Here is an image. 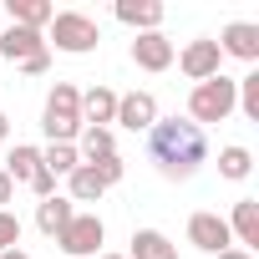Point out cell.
Returning <instances> with one entry per match:
<instances>
[{
	"label": "cell",
	"instance_id": "ac0fdd59",
	"mask_svg": "<svg viewBox=\"0 0 259 259\" xmlns=\"http://www.w3.org/2000/svg\"><path fill=\"white\" fill-rule=\"evenodd\" d=\"M36 173H41V148H31V143H16V148H11V158H6V178L31 188V178H36Z\"/></svg>",
	"mask_w": 259,
	"mask_h": 259
},
{
	"label": "cell",
	"instance_id": "44dd1931",
	"mask_svg": "<svg viewBox=\"0 0 259 259\" xmlns=\"http://www.w3.org/2000/svg\"><path fill=\"white\" fill-rule=\"evenodd\" d=\"M254 173V153L249 148H239V143H229L224 153H219V178H229V183H244Z\"/></svg>",
	"mask_w": 259,
	"mask_h": 259
},
{
	"label": "cell",
	"instance_id": "52a82bcc",
	"mask_svg": "<svg viewBox=\"0 0 259 259\" xmlns=\"http://www.w3.org/2000/svg\"><path fill=\"white\" fill-rule=\"evenodd\" d=\"M188 244L203 249V254H224V249H234V234H229V224H224L219 213L198 208V213L188 219Z\"/></svg>",
	"mask_w": 259,
	"mask_h": 259
},
{
	"label": "cell",
	"instance_id": "9a60e30c",
	"mask_svg": "<svg viewBox=\"0 0 259 259\" xmlns=\"http://www.w3.org/2000/svg\"><path fill=\"white\" fill-rule=\"evenodd\" d=\"M133 249H127V259H178V244L163 234V229H133V239H127Z\"/></svg>",
	"mask_w": 259,
	"mask_h": 259
},
{
	"label": "cell",
	"instance_id": "e0dca14e",
	"mask_svg": "<svg viewBox=\"0 0 259 259\" xmlns=\"http://www.w3.org/2000/svg\"><path fill=\"white\" fill-rule=\"evenodd\" d=\"M6 11H11V26H26V31H46L56 16L51 0H6Z\"/></svg>",
	"mask_w": 259,
	"mask_h": 259
},
{
	"label": "cell",
	"instance_id": "ffe728a7",
	"mask_svg": "<svg viewBox=\"0 0 259 259\" xmlns=\"http://www.w3.org/2000/svg\"><path fill=\"white\" fill-rule=\"evenodd\" d=\"M66 188H71V193H66V198H71V203H97V198H102V193H107V183H102V178H97V173H92V168H87V163H81V168H71V173H66Z\"/></svg>",
	"mask_w": 259,
	"mask_h": 259
},
{
	"label": "cell",
	"instance_id": "5bb4252c",
	"mask_svg": "<svg viewBox=\"0 0 259 259\" xmlns=\"http://www.w3.org/2000/svg\"><path fill=\"white\" fill-rule=\"evenodd\" d=\"M112 117H117V92L102 87V81L87 87V92H81V127H107Z\"/></svg>",
	"mask_w": 259,
	"mask_h": 259
},
{
	"label": "cell",
	"instance_id": "2e32d148",
	"mask_svg": "<svg viewBox=\"0 0 259 259\" xmlns=\"http://www.w3.org/2000/svg\"><path fill=\"white\" fill-rule=\"evenodd\" d=\"M71 213H76V203H71L66 193H56V198H41V203H36V229L56 239V234L71 224Z\"/></svg>",
	"mask_w": 259,
	"mask_h": 259
},
{
	"label": "cell",
	"instance_id": "484cf974",
	"mask_svg": "<svg viewBox=\"0 0 259 259\" xmlns=\"http://www.w3.org/2000/svg\"><path fill=\"white\" fill-rule=\"evenodd\" d=\"M31 193H36V198H56V178H51V173L41 168V173L31 178Z\"/></svg>",
	"mask_w": 259,
	"mask_h": 259
},
{
	"label": "cell",
	"instance_id": "f1b7e54d",
	"mask_svg": "<svg viewBox=\"0 0 259 259\" xmlns=\"http://www.w3.org/2000/svg\"><path fill=\"white\" fill-rule=\"evenodd\" d=\"M6 138H11V117L0 112V143H6Z\"/></svg>",
	"mask_w": 259,
	"mask_h": 259
},
{
	"label": "cell",
	"instance_id": "9c48e42d",
	"mask_svg": "<svg viewBox=\"0 0 259 259\" xmlns=\"http://www.w3.org/2000/svg\"><path fill=\"white\" fill-rule=\"evenodd\" d=\"M117 127H127V133H148V127L158 122V97L153 92H127L117 97Z\"/></svg>",
	"mask_w": 259,
	"mask_h": 259
},
{
	"label": "cell",
	"instance_id": "d6986e66",
	"mask_svg": "<svg viewBox=\"0 0 259 259\" xmlns=\"http://www.w3.org/2000/svg\"><path fill=\"white\" fill-rule=\"evenodd\" d=\"M112 153H117L112 127H81V138H76V158L81 163H97V158H112Z\"/></svg>",
	"mask_w": 259,
	"mask_h": 259
},
{
	"label": "cell",
	"instance_id": "277c9868",
	"mask_svg": "<svg viewBox=\"0 0 259 259\" xmlns=\"http://www.w3.org/2000/svg\"><path fill=\"white\" fill-rule=\"evenodd\" d=\"M234 112V76H208V81H198L193 92H188V122L193 127H203V122H224Z\"/></svg>",
	"mask_w": 259,
	"mask_h": 259
},
{
	"label": "cell",
	"instance_id": "7c38bea8",
	"mask_svg": "<svg viewBox=\"0 0 259 259\" xmlns=\"http://www.w3.org/2000/svg\"><path fill=\"white\" fill-rule=\"evenodd\" d=\"M224 224H229V234H234L239 249H249V254L259 249V198H239Z\"/></svg>",
	"mask_w": 259,
	"mask_h": 259
},
{
	"label": "cell",
	"instance_id": "4fadbf2b",
	"mask_svg": "<svg viewBox=\"0 0 259 259\" xmlns=\"http://www.w3.org/2000/svg\"><path fill=\"white\" fill-rule=\"evenodd\" d=\"M112 16L143 36V31H158V26H163V0H117Z\"/></svg>",
	"mask_w": 259,
	"mask_h": 259
},
{
	"label": "cell",
	"instance_id": "30bf717a",
	"mask_svg": "<svg viewBox=\"0 0 259 259\" xmlns=\"http://www.w3.org/2000/svg\"><path fill=\"white\" fill-rule=\"evenodd\" d=\"M173 56H178V46H173L163 31H143V36L133 41V61H138V71H168Z\"/></svg>",
	"mask_w": 259,
	"mask_h": 259
},
{
	"label": "cell",
	"instance_id": "8fae6325",
	"mask_svg": "<svg viewBox=\"0 0 259 259\" xmlns=\"http://www.w3.org/2000/svg\"><path fill=\"white\" fill-rule=\"evenodd\" d=\"M36 51H51L41 31H26V26H6V31H0V56H6L11 66H21V61H31Z\"/></svg>",
	"mask_w": 259,
	"mask_h": 259
},
{
	"label": "cell",
	"instance_id": "cb8c5ba5",
	"mask_svg": "<svg viewBox=\"0 0 259 259\" xmlns=\"http://www.w3.org/2000/svg\"><path fill=\"white\" fill-rule=\"evenodd\" d=\"M16 244H21V219H16L11 208H0V254L16 249Z\"/></svg>",
	"mask_w": 259,
	"mask_h": 259
},
{
	"label": "cell",
	"instance_id": "f546056e",
	"mask_svg": "<svg viewBox=\"0 0 259 259\" xmlns=\"http://www.w3.org/2000/svg\"><path fill=\"white\" fill-rule=\"evenodd\" d=\"M0 259H31L26 249H6V254H0Z\"/></svg>",
	"mask_w": 259,
	"mask_h": 259
},
{
	"label": "cell",
	"instance_id": "83f0119b",
	"mask_svg": "<svg viewBox=\"0 0 259 259\" xmlns=\"http://www.w3.org/2000/svg\"><path fill=\"white\" fill-rule=\"evenodd\" d=\"M213 259H254V254H249V249H239V244H234V249H224V254H213Z\"/></svg>",
	"mask_w": 259,
	"mask_h": 259
},
{
	"label": "cell",
	"instance_id": "7402d4cb",
	"mask_svg": "<svg viewBox=\"0 0 259 259\" xmlns=\"http://www.w3.org/2000/svg\"><path fill=\"white\" fill-rule=\"evenodd\" d=\"M41 168H46L51 178H66L71 168H81V158H76V143H51V148L41 153Z\"/></svg>",
	"mask_w": 259,
	"mask_h": 259
},
{
	"label": "cell",
	"instance_id": "8992f818",
	"mask_svg": "<svg viewBox=\"0 0 259 259\" xmlns=\"http://www.w3.org/2000/svg\"><path fill=\"white\" fill-rule=\"evenodd\" d=\"M173 61H178V71H183V76H188L193 87L224 71V51L213 46V36H198V41H188V46H183V51H178Z\"/></svg>",
	"mask_w": 259,
	"mask_h": 259
},
{
	"label": "cell",
	"instance_id": "5b68a950",
	"mask_svg": "<svg viewBox=\"0 0 259 259\" xmlns=\"http://www.w3.org/2000/svg\"><path fill=\"white\" fill-rule=\"evenodd\" d=\"M102 239H107V224L97 213H71V224L56 234V244H61L66 259H92L102 249Z\"/></svg>",
	"mask_w": 259,
	"mask_h": 259
},
{
	"label": "cell",
	"instance_id": "3957f363",
	"mask_svg": "<svg viewBox=\"0 0 259 259\" xmlns=\"http://www.w3.org/2000/svg\"><path fill=\"white\" fill-rule=\"evenodd\" d=\"M41 36H46V46H56V51H66V56H87V51H97L102 26H97L92 16H81V11H56Z\"/></svg>",
	"mask_w": 259,
	"mask_h": 259
},
{
	"label": "cell",
	"instance_id": "4dcf8cb0",
	"mask_svg": "<svg viewBox=\"0 0 259 259\" xmlns=\"http://www.w3.org/2000/svg\"><path fill=\"white\" fill-rule=\"evenodd\" d=\"M102 259H127V254H102Z\"/></svg>",
	"mask_w": 259,
	"mask_h": 259
},
{
	"label": "cell",
	"instance_id": "603a6c76",
	"mask_svg": "<svg viewBox=\"0 0 259 259\" xmlns=\"http://www.w3.org/2000/svg\"><path fill=\"white\" fill-rule=\"evenodd\" d=\"M87 168H92V173H97L107 188H112V183H122V173H127V163H122L117 153H112V158H97V163H87Z\"/></svg>",
	"mask_w": 259,
	"mask_h": 259
},
{
	"label": "cell",
	"instance_id": "6da1fadb",
	"mask_svg": "<svg viewBox=\"0 0 259 259\" xmlns=\"http://www.w3.org/2000/svg\"><path fill=\"white\" fill-rule=\"evenodd\" d=\"M148 158L158 163L163 178L183 183V178H193V173L203 168L208 138H203V127H193L188 117H158V122L148 127Z\"/></svg>",
	"mask_w": 259,
	"mask_h": 259
},
{
	"label": "cell",
	"instance_id": "ba28073f",
	"mask_svg": "<svg viewBox=\"0 0 259 259\" xmlns=\"http://www.w3.org/2000/svg\"><path fill=\"white\" fill-rule=\"evenodd\" d=\"M224 56H234V61H249V66H259V26L254 21H229L224 31H219V41H213Z\"/></svg>",
	"mask_w": 259,
	"mask_h": 259
},
{
	"label": "cell",
	"instance_id": "4316f807",
	"mask_svg": "<svg viewBox=\"0 0 259 259\" xmlns=\"http://www.w3.org/2000/svg\"><path fill=\"white\" fill-rule=\"evenodd\" d=\"M6 203H16V183L6 178V168H0V208H6Z\"/></svg>",
	"mask_w": 259,
	"mask_h": 259
},
{
	"label": "cell",
	"instance_id": "7a4b0ae2",
	"mask_svg": "<svg viewBox=\"0 0 259 259\" xmlns=\"http://www.w3.org/2000/svg\"><path fill=\"white\" fill-rule=\"evenodd\" d=\"M41 133L51 143H76L81 138V92L71 81H56L46 107H41Z\"/></svg>",
	"mask_w": 259,
	"mask_h": 259
},
{
	"label": "cell",
	"instance_id": "d4e9b609",
	"mask_svg": "<svg viewBox=\"0 0 259 259\" xmlns=\"http://www.w3.org/2000/svg\"><path fill=\"white\" fill-rule=\"evenodd\" d=\"M16 71H26V76H41V71H51V51H36L31 61H21Z\"/></svg>",
	"mask_w": 259,
	"mask_h": 259
}]
</instances>
